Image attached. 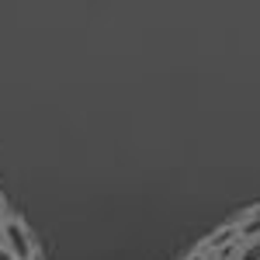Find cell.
I'll return each instance as SVG.
<instances>
[{"label":"cell","mask_w":260,"mask_h":260,"mask_svg":"<svg viewBox=\"0 0 260 260\" xmlns=\"http://www.w3.org/2000/svg\"><path fill=\"white\" fill-rule=\"evenodd\" d=\"M233 260H260V240H243Z\"/></svg>","instance_id":"277c9868"},{"label":"cell","mask_w":260,"mask_h":260,"mask_svg":"<svg viewBox=\"0 0 260 260\" xmlns=\"http://www.w3.org/2000/svg\"><path fill=\"white\" fill-rule=\"evenodd\" d=\"M0 260H14V257H11V253H7V250H4V246H0Z\"/></svg>","instance_id":"52a82bcc"},{"label":"cell","mask_w":260,"mask_h":260,"mask_svg":"<svg viewBox=\"0 0 260 260\" xmlns=\"http://www.w3.org/2000/svg\"><path fill=\"white\" fill-rule=\"evenodd\" d=\"M4 215H7V208H0V236H4Z\"/></svg>","instance_id":"8992f818"},{"label":"cell","mask_w":260,"mask_h":260,"mask_svg":"<svg viewBox=\"0 0 260 260\" xmlns=\"http://www.w3.org/2000/svg\"><path fill=\"white\" fill-rule=\"evenodd\" d=\"M236 233H240V243L243 240H260V205L250 208V212H243L240 219H236Z\"/></svg>","instance_id":"3957f363"},{"label":"cell","mask_w":260,"mask_h":260,"mask_svg":"<svg viewBox=\"0 0 260 260\" xmlns=\"http://www.w3.org/2000/svg\"><path fill=\"white\" fill-rule=\"evenodd\" d=\"M0 246L11 253L14 260H35L39 257V243L31 236V229L24 225L18 212H7L4 215V236H0Z\"/></svg>","instance_id":"6da1fadb"},{"label":"cell","mask_w":260,"mask_h":260,"mask_svg":"<svg viewBox=\"0 0 260 260\" xmlns=\"http://www.w3.org/2000/svg\"><path fill=\"white\" fill-rule=\"evenodd\" d=\"M0 208H7V205H4V194H0Z\"/></svg>","instance_id":"ba28073f"},{"label":"cell","mask_w":260,"mask_h":260,"mask_svg":"<svg viewBox=\"0 0 260 260\" xmlns=\"http://www.w3.org/2000/svg\"><path fill=\"white\" fill-rule=\"evenodd\" d=\"M180 260H212V257H208V253H205V250L198 246V250H191L187 257H180Z\"/></svg>","instance_id":"5b68a950"},{"label":"cell","mask_w":260,"mask_h":260,"mask_svg":"<svg viewBox=\"0 0 260 260\" xmlns=\"http://www.w3.org/2000/svg\"><path fill=\"white\" fill-rule=\"evenodd\" d=\"M233 246H240V233H236V222H229V225H219V229H212L205 240H201V250L208 253V257H219L225 250H233Z\"/></svg>","instance_id":"7a4b0ae2"}]
</instances>
